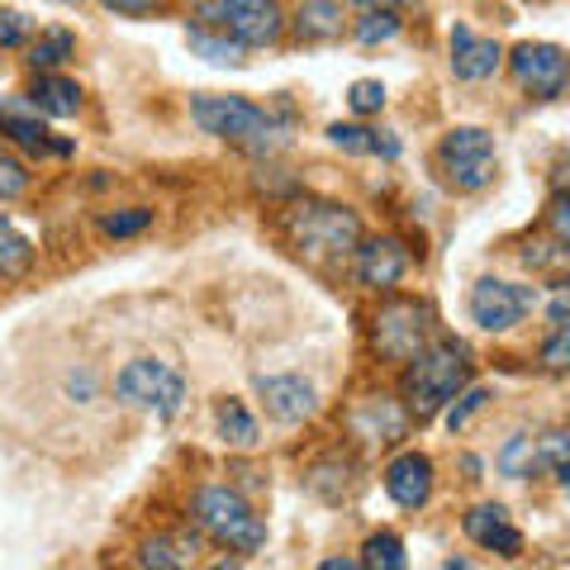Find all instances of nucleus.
Instances as JSON below:
<instances>
[{
    "label": "nucleus",
    "instance_id": "1",
    "mask_svg": "<svg viewBox=\"0 0 570 570\" xmlns=\"http://www.w3.org/2000/svg\"><path fill=\"white\" fill-rule=\"evenodd\" d=\"M471 381V347L456 343V337H438L423 352H414L404 362V400L409 414L419 423L433 419L442 404H452L456 390H466Z\"/></svg>",
    "mask_w": 570,
    "mask_h": 570
},
{
    "label": "nucleus",
    "instance_id": "2",
    "mask_svg": "<svg viewBox=\"0 0 570 570\" xmlns=\"http://www.w3.org/2000/svg\"><path fill=\"white\" fill-rule=\"evenodd\" d=\"M281 228L291 247L309 262H343L356 253L362 243V219L347 209V205H333V200H295L285 205L281 214Z\"/></svg>",
    "mask_w": 570,
    "mask_h": 570
},
{
    "label": "nucleus",
    "instance_id": "3",
    "mask_svg": "<svg viewBox=\"0 0 570 570\" xmlns=\"http://www.w3.org/2000/svg\"><path fill=\"white\" fill-rule=\"evenodd\" d=\"M190 119L200 124V134L224 138L234 148L247 153H276L285 142V129L262 110V105L243 100V96H195L190 100Z\"/></svg>",
    "mask_w": 570,
    "mask_h": 570
},
{
    "label": "nucleus",
    "instance_id": "4",
    "mask_svg": "<svg viewBox=\"0 0 570 570\" xmlns=\"http://www.w3.org/2000/svg\"><path fill=\"white\" fill-rule=\"evenodd\" d=\"M195 523H200L205 532L219 547L228 551H262L266 547V523H262V513L247 504V499L238 490H228V485H205L200 494H195Z\"/></svg>",
    "mask_w": 570,
    "mask_h": 570
},
{
    "label": "nucleus",
    "instance_id": "5",
    "mask_svg": "<svg viewBox=\"0 0 570 570\" xmlns=\"http://www.w3.org/2000/svg\"><path fill=\"white\" fill-rule=\"evenodd\" d=\"M195 24L219 29L243 48H272L285 33V14L276 0H190Z\"/></svg>",
    "mask_w": 570,
    "mask_h": 570
},
{
    "label": "nucleus",
    "instance_id": "6",
    "mask_svg": "<svg viewBox=\"0 0 570 570\" xmlns=\"http://www.w3.org/2000/svg\"><path fill=\"white\" fill-rule=\"evenodd\" d=\"M115 395L119 404L142 409L153 419H176L186 404V376L171 371L167 362H153V356H138L115 376Z\"/></svg>",
    "mask_w": 570,
    "mask_h": 570
},
{
    "label": "nucleus",
    "instance_id": "7",
    "mask_svg": "<svg viewBox=\"0 0 570 570\" xmlns=\"http://www.w3.org/2000/svg\"><path fill=\"white\" fill-rule=\"evenodd\" d=\"M494 138L475 124H456L452 134H442L438 142V171L452 190L471 195V190H485L494 181Z\"/></svg>",
    "mask_w": 570,
    "mask_h": 570
},
{
    "label": "nucleus",
    "instance_id": "8",
    "mask_svg": "<svg viewBox=\"0 0 570 570\" xmlns=\"http://www.w3.org/2000/svg\"><path fill=\"white\" fill-rule=\"evenodd\" d=\"M428 337H433V314L419 299H385L376 324H371V343L385 362H409L428 347Z\"/></svg>",
    "mask_w": 570,
    "mask_h": 570
},
{
    "label": "nucleus",
    "instance_id": "9",
    "mask_svg": "<svg viewBox=\"0 0 570 570\" xmlns=\"http://www.w3.org/2000/svg\"><path fill=\"white\" fill-rule=\"evenodd\" d=\"M509 71L528 100H557L570 86V52L557 43H519L509 52Z\"/></svg>",
    "mask_w": 570,
    "mask_h": 570
},
{
    "label": "nucleus",
    "instance_id": "10",
    "mask_svg": "<svg viewBox=\"0 0 570 570\" xmlns=\"http://www.w3.org/2000/svg\"><path fill=\"white\" fill-rule=\"evenodd\" d=\"M532 305H538V291H532V285H513V281H494V276L471 285V318L485 333L519 328L532 314Z\"/></svg>",
    "mask_w": 570,
    "mask_h": 570
},
{
    "label": "nucleus",
    "instance_id": "11",
    "mask_svg": "<svg viewBox=\"0 0 570 570\" xmlns=\"http://www.w3.org/2000/svg\"><path fill=\"white\" fill-rule=\"evenodd\" d=\"M257 395L276 423H305L318 414V390L305 376H262Z\"/></svg>",
    "mask_w": 570,
    "mask_h": 570
},
{
    "label": "nucleus",
    "instance_id": "12",
    "mask_svg": "<svg viewBox=\"0 0 570 570\" xmlns=\"http://www.w3.org/2000/svg\"><path fill=\"white\" fill-rule=\"evenodd\" d=\"M0 138L14 142V148H24V153H67V142L48 138L43 110L29 96L24 100H0Z\"/></svg>",
    "mask_w": 570,
    "mask_h": 570
},
{
    "label": "nucleus",
    "instance_id": "13",
    "mask_svg": "<svg viewBox=\"0 0 570 570\" xmlns=\"http://www.w3.org/2000/svg\"><path fill=\"white\" fill-rule=\"evenodd\" d=\"M409 272V253L400 238H362L356 243V276L371 291H395Z\"/></svg>",
    "mask_w": 570,
    "mask_h": 570
},
{
    "label": "nucleus",
    "instance_id": "14",
    "mask_svg": "<svg viewBox=\"0 0 570 570\" xmlns=\"http://www.w3.org/2000/svg\"><path fill=\"white\" fill-rule=\"evenodd\" d=\"M385 494L395 499L400 509H423L433 499V461L423 452H400L385 466Z\"/></svg>",
    "mask_w": 570,
    "mask_h": 570
},
{
    "label": "nucleus",
    "instance_id": "15",
    "mask_svg": "<svg viewBox=\"0 0 570 570\" xmlns=\"http://www.w3.org/2000/svg\"><path fill=\"white\" fill-rule=\"evenodd\" d=\"M499 62H504V48H499L494 39H485V33H475L466 24L452 29V71L456 81H485L499 71Z\"/></svg>",
    "mask_w": 570,
    "mask_h": 570
},
{
    "label": "nucleus",
    "instance_id": "16",
    "mask_svg": "<svg viewBox=\"0 0 570 570\" xmlns=\"http://www.w3.org/2000/svg\"><path fill=\"white\" fill-rule=\"evenodd\" d=\"M461 528H466V538L475 547L499 551V557H519V551H523V532L509 523V513L499 504H475L466 519H461Z\"/></svg>",
    "mask_w": 570,
    "mask_h": 570
},
{
    "label": "nucleus",
    "instance_id": "17",
    "mask_svg": "<svg viewBox=\"0 0 570 570\" xmlns=\"http://www.w3.org/2000/svg\"><path fill=\"white\" fill-rule=\"evenodd\" d=\"M291 33H295V43H305V48L343 39V6H337V0H299Z\"/></svg>",
    "mask_w": 570,
    "mask_h": 570
},
{
    "label": "nucleus",
    "instance_id": "18",
    "mask_svg": "<svg viewBox=\"0 0 570 570\" xmlns=\"http://www.w3.org/2000/svg\"><path fill=\"white\" fill-rule=\"evenodd\" d=\"M542 366H547V371H570V285H561V291L547 299Z\"/></svg>",
    "mask_w": 570,
    "mask_h": 570
},
{
    "label": "nucleus",
    "instance_id": "19",
    "mask_svg": "<svg viewBox=\"0 0 570 570\" xmlns=\"http://www.w3.org/2000/svg\"><path fill=\"white\" fill-rule=\"evenodd\" d=\"M29 100L39 105L48 119H71L81 110V86L71 77H58V71H39V81L29 86Z\"/></svg>",
    "mask_w": 570,
    "mask_h": 570
},
{
    "label": "nucleus",
    "instance_id": "20",
    "mask_svg": "<svg viewBox=\"0 0 570 570\" xmlns=\"http://www.w3.org/2000/svg\"><path fill=\"white\" fill-rule=\"evenodd\" d=\"M328 142H337V148L352 153V157H400V138L366 129V124H333Z\"/></svg>",
    "mask_w": 570,
    "mask_h": 570
},
{
    "label": "nucleus",
    "instance_id": "21",
    "mask_svg": "<svg viewBox=\"0 0 570 570\" xmlns=\"http://www.w3.org/2000/svg\"><path fill=\"white\" fill-rule=\"evenodd\" d=\"M404 414L390 400H366L362 409H356V419H352V428L362 438H371V442H400L404 438Z\"/></svg>",
    "mask_w": 570,
    "mask_h": 570
},
{
    "label": "nucleus",
    "instance_id": "22",
    "mask_svg": "<svg viewBox=\"0 0 570 570\" xmlns=\"http://www.w3.org/2000/svg\"><path fill=\"white\" fill-rule=\"evenodd\" d=\"M186 39H190L195 58H205V62H214V67H243V62H247V48H243L238 39H228V33H219V29L190 24Z\"/></svg>",
    "mask_w": 570,
    "mask_h": 570
},
{
    "label": "nucleus",
    "instance_id": "23",
    "mask_svg": "<svg viewBox=\"0 0 570 570\" xmlns=\"http://www.w3.org/2000/svg\"><path fill=\"white\" fill-rule=\"evenodd\" d=\"M219 438L228 442V448H257L262 428H257V419L247 414L238 400H224L219 404Z\"/></svg>",
    "mask_w": 570,
    "mask_h": 570
},
{
    "label": "nucleus",
    "instance_id": "24",
    "mask_svg": "<svg viewBox=\"0 0 570 570\" xmlns=\"http://www.w3.org/2000/svg\"><path fill=\"white\" fill-rule=\"evenodd\" d=\"M71 52H77V39H71L67 29H43L39 39L29 43V67L33 71H52V67H62Z\"/></svg>",
    "mask_w": 570,
    "mask_h": 570
},
{
    "label": "nucleus",
    "instance_id": "25",
    "mask_svg": "<svg viewBox=\"0 0 570 570\" xmlns=\"http://www.w3.org/2000/svg\"><path fill=\"white\" fill-rule=\"evenodd\" d=\"M29 266H33V243L10 219H0V276H24Z\"/></svg>",
    "mask_w": 570,
    "mask_h": 570
},
{
    "label": "nucleus",
    "instance_id": "26",
    "mask_svg": "<svg viewBox=\"0 0 570 570\" xmlns=\"http://www.w3.org/2000/svg\"><path fill=\"white\" fill-rule=\"evenodd\" d=\"M142 566H157V570H181L195 561V538H153L142 547Z\"/></svg>",
    "mask_w": 570,
    "mask_h": 570
},
{
    "label": "nucleus",
    "instance_id": "27",
    "mask_svg": "<svg viewBox=\"0 0 570 570\" xmlns=\"http://www.w3.org/2000/svg\"><path fill=\"white\" fill-rule=\"evenodd\" d=\"M352 33H356V43H366V48L390 43V39L400 33V14H395V6H376V10H366L362 20L352 24Z\"/></svg>",
    "mask_w": 570,
    "mask_h": 570
},
{
    "label": "nucleus",
    "instance_id": "28",
    "mask_svg": "<svg viewBox=\"0 0 570 570\" xmlns=\"http://www.w3.org/2000/svg\"><path fill=\"white\" fill-rule=\"evenodd\" d=\"M362 566H371V570H404L409 566L404 542L395 538V532H376V538H366V547H362Z\"/></svg>",
    "mask_w": 570,
    "mask_h": 570
},
{
    "label": "nucleus",
    "instance_id": "29",
    "mask_svg": "<svg viewBox=\"0 0 570 570\" xmlns=\"http://www.w3.org/2000/svg\"><path fill=\"white\" fill-rule=\"evenodd\" d=\"M499 471L513 475V480H523V475L538 471V452H532V438H523V433L509 438L504 452H499Z\"/></svg>",
    "mask_w": 570,
    "mask_h": 570
},
{
    "label": "nucleus",
    "instance_id": "30",
    "mask_svg": "<svg viewBox=\"0 0 570 570\" xmlns=\"http://www.w3.org/2000/svg\"><path fill=\"white\" fill-rule=\"evenodd\" d=\"M485 404H490V390H485V385L456 390V395H452V409H448V428H452V433H456V428H466Z\"/></svg>",
    "mask_w": 570,
    "mask_h": 570
},
{
    "label": "nucleus",
    "instance_id": "31",
    "mask_svg": "<svg viewBox=\"0 0 570 570\" xmlns=\"http://www.w3.org/2000/svg\"><path fill=\"white\" fill-rule=\"evenodd\" d=\"M29 190V171L20 157H10V153H0V200H20V195Z\"/></svg>",
    "mask_w": 570,
    "mask_h": 570
},
{
    "label": "nucleus",
    "instance_id": "32",
    "mask_svg": "<svg viewBox=\"0 0 570 570\" xmlns=\"http://www.w3.org/2000/svg\"><path fill=\"white\" fill-rule=\"evenodd\" d=\"M153 224V209H119V214H105V234L110 238H134Z\"/></svg>",
    "mask_w": 570,
    "mask_h": 570
},
{
    "label": "nucleus",
    "instance_id": "33",
    "mask_svg": "<svg viewBox=\"0 0 570 570\" xmlns=\"http://www.w3.org/2000/svg\"><path fill=\"white\" fill-rule=\"evenodd\" d=\"M347 105H352L356 115H381L385 110V86L381 81H352Z\"/></svg>",
    "mask_w": 570,
    "mask_h": 570
},
{
    "label": "nucleus",
    "instance_id": "34",
    "mask_svg": "<svg viewBox=\"0 0 570 570\" xmlns=\"http://www.w3.org/2000/svg\"><path fill=\"white\" fill-rule=\"evenodd\" d=\"M532 452H538V471L542 466L557 471L561 461H570V433H547V438L532 442Z\"/></svg>",
    "mask_w": 570,
    "mask_h": 570
},
{
    "label": "nucleus",
    "instance_id": "35",
    "mask_svg": "<svg viewBox=\"0 0 570 570\" xmlns=\"http://www.w3.org/2000/svg\"><path fill=\"white\" fill-rule=\"evenodd\" d=\"M29 39V20L20 10H0V48H24Z\"/></svg>",
    "mask_w": 570,
    "mask_h": 570
},
{
    "label": "nucleus",
    "instance_id": "36",
    "mask_svg": "<svg viewBox=\"0 0 570 570\" xmlns=\"http://www.w3.org/2000/svg\"><path fill=\"white\" fill-rule=\"evenodd\" d=\"M547 224H551V234L570 238V190H561L557 200H551V214H547Z\"/></svg>",
    "mask_w": 570,
    "mask_h": 570
},
{
    "label": "nucleus",
    "instance_id": "37",
    "mask_svg": "<svg viewBox=\"0 0 570 570\" xmlns=\"http://www.w3.org/2000/svg\"><path fill=\"white\" fill-rule=\"evenodd\" d=\"M110 10H119V14H153L163 0H105Z\"/></svg>",
    "mask_w": 570,
    "mask_h": 570
},
{
    "label": "nucleus",
    "instance_id": "38",
    "mask_svg": "<svg viewBox=\"0 0 570 570\" xmlns=\"http://www.w3.org/2000/svg\"><path fill=\"white\" fill-rule=\"evenodd\" d=\"M557 485L570 494V461H561V466H557Z\"/></svg>",
    "mask_w": 570,
    "mask_h": 570
},
{
    "label": "nucleus",
    "instance_id": "39",
    "mask_svg": "<svg viewBox=\"0 0 570 570\" xmlns=\"http://www.w3.org/2000/svg\"><path fill=\"white\" fill-rule=\"evenodd\" d=\"M356 566H362V561H347V557H343V561H337V557L324 561V570H356Z\"/></svg>",
    "mask_w": 570,
    "mask_h": 570
},
{
    "label": "nucleus",
    "instance_id": "40",
    "mask_svg": "<svg viewBox=\"0 0 570 570\" xmlns=\"http://www.w3.org/2000/svg\"><path fill=\"white\" fill-rule=\"evenodd\" d=\"M347 6H362V10H376V6H395V0H347Z\"/></svg>",
    "mask_w": 570,
    "mask_h": 570
},
{
    "label": "nucleus",
    "instance_id": "41",
    "mask_svg": "<svg viewBox=\"0 0 570 570\" xmlns=\"http://www.w3.org/2000/svg\"><path fill=\"white\" fill-rule=\"evenodd\" d=\"M62 6H77V0H62Z\"/></svg>",
    "mask_w": 570,
    "mask_h": 570
}]
</instances>
